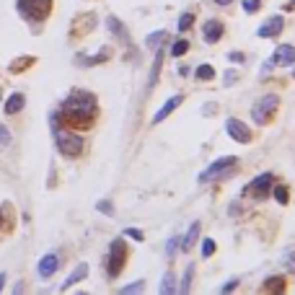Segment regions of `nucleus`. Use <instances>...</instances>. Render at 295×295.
<instances>
[{
	"label": "nucleus",
	"instance_id": "16",
	"mask_svg": "<svg viewBox=\"0 0 295 295\" xmlns=\"http://www.w3.org/2000/svg\"><path fill=\"white\" fill-rule=\"evenodd\" d=\"M197 238H199V223H192L189 230H186V236L179 238V241H181V248H184V251H189V248L197 243Z\"/></svg>",
	"mask_w": 295,
	"mask_h": 295
},
{
	"label": "nucleus",
	"instance_id": "33",
	"mask_svg": "<svg viewBox=\"0 0 295 295\" xmlns=\"http://www.w3.org/2000/svg\"><path fill=\"white\" fill-rule=\"evenodd\" d=\"M11 143V130L6 124H0V145H8Z\"/></svg>",
	"mask_w": 295,
	"mask_h": 295
},
{
	"label": "nucleus",
	"instance_id": "32",
	"mask_svg": "<svg viewBox=\"0 0 295 295\" xmlns=\"http://www.w3.org/2000/svg\"><path fill=\"white\" fill-rule=\"evenodd\" d=\"M124 236H130V238H135V241H145V233L137 230V228H127V230H124Z\"/></svg>",
	"mask_w": 295,
	"mask_h": 295
},
{
	"label": "nucleus",
	"instance_id": "8",
	"mask_svg": "<svg viewBox=\"0 0 295 295\" xmlns=\"http://www.w3.org/2000/svg\"><path fill=\"white\" fill-rule=\"evenodd\" d=\"M292 62H295V47H292V44H279L277 50H274L272 65L285 68V65H292Z\"/></svg>",
	"mask_w": 295,
	"mask_h": 295
},
{
	"label": "nucleus",
	"instance_id": "5",
	"mask_svg": "<svg viewBox=\"0 0 295 295\" xmlns=\"http://www.w3.org/2000/svg\"><path fill=\"white\" fill-rule=\"evenodd\" d=\"M277 104H279V96H277V93H267V96H261V99L251 106L254 122H256V124H264V122L272 117V112L277 109Z\"/></svg>",
	"mask_w": 295,
	"mask_h": 295
},
{
	"label": "nucleus",
	"instance_id": "13",
	"mask_svg": "<svg viewBox=\"0 0 295 295\" xmlns=\"http://www.w3.org/2000/svg\"><path fill=\"white\" fill-rule=\"evenodd\" d=\"M106 29L109 31H112V34L122 42V44H130V37H127V29H124L122 26V21L119 19H114V16H109V19H106Z\"/></svg>",
	"mask_w": 295,
	"mask_h": 295
},
{
	"label": "nucleus",
	"instance_id": "2",
	"mask_svg": "<svg viewBox=\"0 0 295 295\" xmlns=\"http://www.w3.org/2000/svg\"><path fill=\"white\" fill-rule=\"evenodd\" d=\"M50 124H52V132H55L57 150H60L62 155H68V158H75V155H81V153H83V137L78 135V132H65V130H60V124H57V114H52Z\"/></svg>",
	"mask_w": 295,
	"mask_h": 295
},
{
	"label": "nucleus",
	"instance_id": "30",
	"mask_svg": "<svg viewBox=\"0 0 295 295\" xmlns=\"http://www.w3.org/2000/svg\"><path fill=\"white\" fill-rule=\"evenodd\" d=\"M143 287H145V285H143V279H140V282H135V285H127V287H122L119 292H122V295H130V292H143Z\"/></svg>",
	"mask_w": 295,
	"mask_h": 295
},
{
	"label": "nucleus",
	"instance_id": "7",
	"mask_svg": "<svg viewBox=\"0 0 295 295\" xmlns=\"http://www.w3.org/2000/svg\"><path fill=\"white\" fill-rule=\"evenodd\" d=\"M225 130H228V135L236 140V143H251V130L246 127L243 122H238V119H228L225 122Z\"/></svg>",
	"mask_w": 295,
	"mask_h": 295
},
{
	"label": "nucleus",
	"instance_id": "29",
	"mask_svg": "<svg viewBox=\"0 0 295 295\" xmlns=\"http://www.w3.org/2000/svg\"><path fill=\"white\" fill-rule=\"evenodd\" d=\"M215 254V241L212 238H205V241H202V256H212Z\"/></svg>",
	"mask_w": 295,
	"mask_h": 295
},
{
	"label": "nucleus",
	"instance_id": "31",
	"mask_svg": "<svg viewBox=\"0 0 295 295\" xmlns=\"http://www.w3.org/2000/svg\"><path fill=\"white\" fill-rule=\"evenodd\" d=\"M282 290V277H269L267 279V285H264V290Z\"/></svg>",
	"mask_w": 295,
	"mask_h": 295
},
{
	"label": "nucleus",
	"instance_id": "23",
	"mask_svg": "<svg viewBox=\"0 0 295 295\" xmlns=\"http://www.w3.org/2000/svg\"><path fill=\"white\" fill-rule=\"evenodd\" d=\"M194 75L199 78V81H212V78H215V70H212L210 65H199V68L194 70Z\"/></svg>",
	"mask_w": 295,
	"mask_h": 295
},
{
	"label": "nucleus",
	"instance_id": "17",
	"mask_svg": "<svg viewBox=\"0 0 295 295\" xmlns=\"http://www.w3.org/2000/svg\"><path fill=\"white\" fill-rule=\"evenodd\" d=\"M179 279H176V272H166L163 274V279H161V292L163 295H174L176 290H179Z\"/></svg>",
	"mask_w": 295,
	"mask_h": 295
},
{
	"label": "nucleus",
	"instance_id": "10",
	"mask_svg": "<svg viewBox=\"0 0 295 295\" xmlns=\"http://www.w3.org/2000/svg\"><path fill=\"white\" fill-rule=\"evenodd\" d=\"M37 269H39V277H44V279L52 277V274L60 269V256H57V254H44Z\"/></svg>",
	"mask_w": 295,
	"mask_h": 295
},
{
	"label": "nucleus",
	"instance_id": "24",
	"mask_svg": "<svg viewBox=\"0 0 295 295\" xmlns=\"http://www.w3.org/2000/svg\"><path fill=\"white\" fill-rule=\"evenodd\" d=\"M186 50H189V42H184V39H179V42L171 44V55H174V57H181Z\"/></svg>",
	"mask_w": 295,
	"mask_h": 295
},
{
	"label": "nucleus",
	"instance_id": "42",
	"mask_svg": "<svg viewBox=\"0 0 295 295\" xmlns=\"http://www.w3.org/2000/svg\"><path fill=\"white\" fill-rule=\"evenodd\" d=\"M292 75H295V73H292Z\"/></svg>",
	"mask_w": 295,
	"mask_h": 295
},
{
	"label": "nucleus",
	"instance_id": "1",
	"mask_svg": "<svg viewBox=\"0 0 295 295\" xmlns=\"http://www.w3.org/2000/svg\"><path fill=\"white\" fill-rule=\"evenodd\" d=\"M62 114H65V119L91 122V117L96 114V96L88 91H73L62 104Z\"/></svg>",
	"mask_w": 295,
	"mask_h": 295
},
{
	"label": "nucleus",
	"instance_id": "12",
	"mask_svg": "<svg viewBox=\"0 0 295 295\" xmlns=\"http://www.w3.org/2000/svg\"><path fill=\"white\" fill-rule=\"evenodd\" d=\"M202 34H205V42H207V44L220 42V37H223V24L217 21V19H210V21H205V26H202Z\"/></svg>",
	"mask_w": 295,
	"mask_h": 295
},
{
	"label": "nucleus",
	"instance_id": "14",
	"mask_svg": "<svg viewBox=\"0 0 295 295\" xmlns=\"http://www.w3.org/2000/svg\"><path fill=\"white\" fill-rule=\"evenodd\" d=\"M86 274H88V264H86V261H81V264H78V267L68 274L65 282H62V290H70L75 282H81V279H86Z\"/></svg>",
	"mask_w": 295,
	"mask_h": 295
},
{
	"label": "nucleus",
	"instance_id": "11",
	"mask_svg": "<svg viewBox=\"0 0 295 295\" xmlns=\"http://www.w3.org/2000/svg\"><path fill=\"white\" fill-rule=\"evenodd\" d=\"M181 101H184V93H176V96H171V99H168V101H166V104L158 109V112L153 114V124H161V122H163V119H166L171 112H174V109H176Z\"/></svg>",
	"mask_w": 295,
	"mask_h": 295
},
{
	"label": "nucleus",
	"instance_id": "4",
	"mask_svg": "<svg viewBox=\"0 0 295 295\" xmlns=\"http://www.w3.org/2000/svg\"><path fill=\"white\" fill-rule=\"evenodd\" d=\"M124 261H127V243H124V238H114L112 246H109V267H106V274L109 277H119Z\"/></svg>",
	"mask_w": 295,
	"mask_h": 295
},
{
	"label": "nucleus",
	"instance_id": "36",
	"mask_svg": "<svg viewBox=\"0 0 295 295\" xmlns=\"http://www.w3.org/2000/svg\"><path fill=\"white\" fill-rule=\"evenodd\" d=\"M236 285H238V279H228V282L223 285V292H230V290L236 287Z\"/></svg>",
	"mask_w": 295,
	"mask_h": 295
},
{
	"label": "nucleus",
	"instance_id": "9",
	"mask_svg": "<svg viewBox=\"0 0 295 295\" xmlns=\"http://www.w3.org/2000/svg\"><path fill=\"white\" fill-rule=\"evenodd\" d=\"M272 174H261V176H256L251 184L246 186V192H254L256 194V199H261V197H267L269 194V186H272Z\"/></svg>",
	"mask_w": 295,
	"mask_h": 295
},
{
	"label": "nucleus",
	"instance_id": "25",
	"mask_svg": "<svg viewBox=\"0 0 295 295\" xmlns=\"http://www.w3.org/2000/svg\"><path fill=\"white\" fill-rule=\"evenodd\" d=\"M192 24H194V13H184L181 19H179V26H176V29H179V34H181V31H186Z\"/></svg>",
	"mask_w": 295,
	"mask_h": 295
},
{
	"label": "nucleus",
	"instance_id": "28",
	"mask_svg": "<svg viewBox=\"0 0 295 295\" xmlns=\"http://www.w3.org/2000/svg\"><path fill=\"white\" fill-rule=\"evenodd\" d=\"M259 6H261V0H241V8H243L246 13H256Z\"/></svg>",
	"mask_w": 295,
	"mask_h": 295
},
{
	"label": "nucleus",
	"instance_id": "40",
	"mask_svg": "<svg viewBox=\"0 0 295 295\" xmlns=\"http://www.w3.org/2000/svg\"><path fill=\"white\" fill-rule=\"evenodd\" d=\"M0 220H3V212H0Z\"/></svg>",
	"mask_w": 295,
	"mask_h": 295
},
{
	"label": "nucleus",
	"instance_id": "18",
	"mask_svg": "<svg viewBox=\"0 0 295 295\" xmlns=\"http://www.w3.org/2000/svg\"><path fill=\"white\" fill-rule=\"evenodd\" d=\"M279 264H282L285 272H295V246L282 248V254H279Z\"/></svg>",
	"mask_w": 295,
	"mask_h": 295
},
{
	"label": "nucleus",
	"instance_id": "35",
	"mask_svg": "<svg viewBox=\"0 0 295 295\" xmlns=\"http://www.w3.org/2000/svg\"><path fill=\"white\" fill-rule=\"evenodd\" d=\"M228 60L230 62H243V55L241 52H228Z\"/></svg>",
	"mask_w": 295,
	"mask_h": 295
},
{
	"label": "nucleus",
	"instance_id": "39",
	"mask_svg": "<svg viewBox=\"0 0 295 295\" xmlns=\"http://www.w3.org/2000/svg\"><path fill=\"white\" fill-rule=\"evenodd\" d=\"M3 285H6V274L0 272V290H3Z\"/></svg>",
	"mask_w": 295,
	"mask_h": 295
},
{
	"label": "nucleus",
	"instance_id": "21",
	"mask_svg": "<svg viewBox=\"0 0 295 295\" xmlns=\"http://www.w3.org/2000/svg\"><path fill=\"white\" fill-rule=\"evenodd\" d=\"M161 62H163V52L161 50H155V62H153V70H150V86L155 83V81H158V73H161Z\"/></svg>",
	"mask_w": 295,
	"mask_h": 295
},
{
	"label": "nucleus",
	"instance_id": "19",
	"mask_svg": "<svg viewBox=\"0 0 295 295\" xmlns=\"http://www.w3.org/2000/svg\"><path fill=\"white\" fill-rule=\"evenodd\" d=\"M192 274H194V264H189V267L184 269V277H181L179 292H189V287H192Z\"/></svg>",
	"mask_w": 295,
	"mask_h": 295
},
{
	"label": "nucleus",
	"instance_id": "22",
	"mask_svg": "<svg viewBox=\"0 0 295 295\" xmlns=\"http://www.w3.org/2000/svg\"><path fill=\"white\" fill-rule=\"evenodd\" d=\"M52 0H31V8H34V16H47Z\"/></svg>",
	"mask_w": 295,
	"mask_h": 295
},
{
	"label": "nucleus",
	"instance_id": "37",
	"mask_svg": "<svg viewBox=\"0 0 295 295\" xmlns=\"http://www.w3.org/2000/svg\"><path fill=\"white\" fill-rule=\"evenodd\" d=\"M233 81H236V73H233V70H228V73H225V86H230Z\"/></svg>",
	"mask_w": 295,
	"mask_h": 295
},
{
	"label": "nucleus",
	"instance_id": "3",
	"mask_svg": "<svg viewBox=\"0 0 295 295\" xmlns=\"http://www.w3.org/2000/svg\"><path fill=\"white\" fill-rule=\"evenodd\" d=\"M236 163H238L236 155H223V158L212 161L205 171H202L197 181L199 184H207V181H215V179H225V176H230V171L236 168Z\"/></svg>",
	"mask_w": 295,
	"mask_h": 295
},
{
	"label": "nucleus",
	"instance_id": "15",
	"mask_svg": "<svg viewBox=\"0 0 295 295\" xmlns=\"http://www.w3.org/2000/svg\"><path fill=\"white\" fill-rule=\"evenodd\" d=\"M24 104H26L24 93H11L8 101H6V106H3V112H6V114H19L21 109H24Z\"/></svg>",
	"mask_w": 295,
	"mask_h": 295
},
{
	"label": "nucleus",
	"instance_id": "41",
	"mask_svg": "<svg viewBox=\"0 0 295 295\" xmlns=\"http://www.w3.org/2000/svg\"><path fill=\"white\" fill-rule=\"evenodd\" d=\"M292 3H295V0H292Z\"/></svg>",
	"mask_w": 295,
	"mask_h": 295
},
{
	"label": "nucleus",
	"instance_id": "27",
	"mask_svg": "<svg viewBox=\"0 0 295 295\" xmlns=\"http://www.w3.org/2000/svg\"><path fill=\"white\" fill-rule=\"evenodd\" d=\"M272 194H274V199L279 202V205H285V202H287V186H274Z\"/></svg>",
	"mask_w": 295,
	"mask_h": 295
},
{
	"label": "nucleus",
	"instance_id": "38",
	"mask_svg": "<svg viewBox=\"0 0 295 295\" xmlns=\"http://www.w3.org/2000/svg\"><path fill=\"white\" fill-rule=\"evenodd\" d=\"M212 3H217V6H230L233 0H212Z\"/></svg>",
	"mask_w": 295,
	"mask_h": 295
},
{
	"label": "nucleus",
	"instance_id": "20",
	"mask_svg": "<svg viewBox=\"0 0 295 295\" xmlns=\"http://www.w3.org/2000/svg\"><path fill=\"white\" fill-rule=\"evenodd\" d=\"M163 39H166V31H153V34H150V37L145 39V44L150 47V50H158Z\"/></svg>",
	"mask_w": 295,
	"mask_h": 295
},
{
	"label": "nucleus",
	"instance_id": "6",
	"mask_svg": "<svg viewBox=\"0 0 295 295\" xmlns=\"http://www.w3.org/2000/svg\"><path fill=\"white\" fill-rule=\"evenodd\" d=\"M282 29H285V19H282V16H272V19H267V21H264V24L256 29V37L272 39V37H277Z\"/></svg>",
	"mask_w": 295,
	"mask_h": 295
},
{
	"label": "nucleus",
	"instance_id": "26",
	"mask_svg": "<svg viewBox=\"0 0 295 295\" xmlns=\"http://www.w3.org/2000/svg\"><path fill=\"white\" fill-rule=\"evenodd\" d=\"M179 238H181V236H174V238H168V243H166V256H174V254L179 251V248H181Z\"/></svg>",
	"mask_w": 295,
	"mask_h": 295
},
{
	"label": "nucleus",
	"instance_id": "34",
	"mask_svg": "<svg viewBox=\"0 0 295 295\" xmlns=\"http://www.w3.org/2000/svg\"><path fill=\"white\" fill-rule=\"evenodd\" d=\"M99 210H101L104 215H114V207L109 205V202H99Z\"/></svg>",
	"mask_w": 295,
	"mask_h": 295
}]
</instances>
